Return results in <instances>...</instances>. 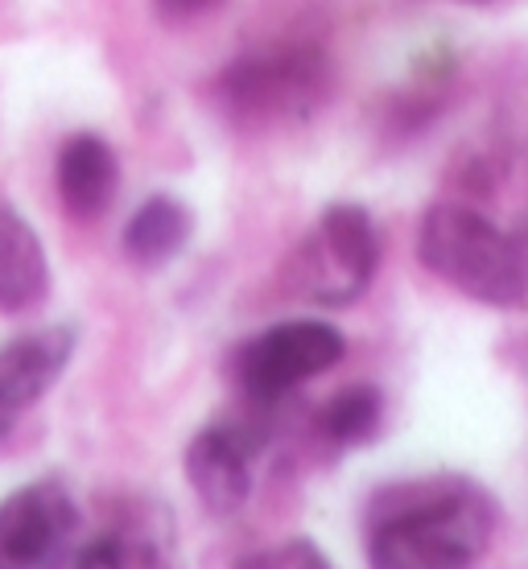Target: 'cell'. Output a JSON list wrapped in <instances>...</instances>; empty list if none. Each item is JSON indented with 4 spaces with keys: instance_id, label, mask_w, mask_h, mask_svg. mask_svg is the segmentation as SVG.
<instances>
[{
    "instance_id": "obj_1",
    "label": "cell",
    "mask_w": 528,
    "mask_h": 569,
    "mask_svg": "<svg viewBox=\"0 0 528 569\" xmlns=\"http://www.w3.org/2000/svg\"><path fill=\"white\" fill-rule=\"evenodd\" d=\"M496 499L475 479L429 475L376 491L368 503V561L380 569H458L496 541Z\"/></svg>"
},
{
    "instance_id": "obj_2",
    "label": "cell",
    "mask_w": 528,
    "mask_h": 569,
    "mask_svg": "<svg viewBox=\"0 0 528 569\" xmlns=\"http://www.w3.org/2000/svg\"><path fill=\"white\" fill-rule=\"evenodd\" d=\"M417 257L438 281L479 306L520 310L528 301L525 240L479 207L434 202L417 231Z\"/></svg>"
},
{
    "instance_id": "obj_3",
    "label": "cell",
    "mask_w": 528,
    "mask_h": 569,
    "mask_svg": "<svg viewBox=\"0 0 528 569\" xmlns=\"http://www.w3.org/2000/svg\"><path fill=\"white\" fill-rule=\"evenodd\" d=\"M330 87V62L315 46H272L236 58L219 74L215 96L236 120L272 124L315 112Z\"/></svg>"
},
{
    "instance_id": "obj_4",
    "label": "cell",
    "mask_w": 528,
    "mask_h": 569,
    "mask_svg": "<svg viewBox=\"0 0 528 569\" xmlns=\"http://www.w3.org/2000/svg\"><path fill=\"white\" fill-rule=\"evenodd\" d=\"M380 236L359 202H330L301 240L293 284L318 306H351L376 277Z\"/></svg>"
},
{
    "instance_id": "obj_5",
    "label": "cell",
    "mask_w": 528,
    "mask_h": 569,
    "mask_svg": "<svg viewBox=\"0 0 528 569\" xmlns=\"http://www.w3.org/2000/svg\"><path fill=\"white\" fill-rule=\"evenodd\" d=\"M343 351V335L330 322L298 318L240 342L231 356V380L248 400H281L286 392L335 368Z\"/></svg>"
},
{
    "instance_id": "obj_6",
    "label": "cell",
    "mask_w": 528,
    "mask_h": 569,
    "mask_svg": "<svg viewBox=\"0 0 528 569\" xmlns=\"http://www.w3.org/2000/svg\"><path fill=\"white\" fill-rule=\"evenodd\" d=\"M79 537V508L71 491L54 479L17 487L9 499H0V566H54L74 553Z\"/></svg>"
},
{
    "instance_id": "obj_7",
    "label": "cell",
    "mask_w": 528,
    "mask_h": 569,
    "mask_svg": "<svg viewBox=\"0 0 528 569\" xmlns=\"http://www.w3.org/2000/svg\"><path fill=\"white\" fill-rule=\"evenodd\" d=\"M260 438L240 426H207L186 446V479L215 516L240 512L252 496V458Z\"/></svg>"
},
{
    "instance_id": "obj_8",
    "label": "cell",
    "mask_w": 528,
    "mask_h": 569,
    "mask_svg": "<svg viewBox=\"0 0 528 569\" xmlns=\"http://www.w3.org/2000/svg\"><path fill=\"white\" fill-rule=\"evenodd\" d=\"M74 356V330L71 327H46L33 335H17L13 342L0 347V438L17 426V417L29 405L58 385Z\"/></svg>"
},
{
    "instance_id": "obj_9",
    "label": "cell",
    "mask_w": 528,
    "mask_h": 569,
    "mask_svg": "<svg viewBox=\"0 0 528 569\" xmlns=\"http://www.w3.org/2000/svg\"><path fill=\"white\" fill-rule=\"evenodd\" d=\"M58 199L74 219H96L112 207L120 190V161L112 144L96 132H74L58 153Z\"/></svg>"
},
{
    "instance_id": "obj_10",
    "label": "cell",
    "mask_w": 528,
    "mask_h": 569,
    "mask_svg": "<svg viewBox=\"0 0 528 569\" xmlns=\"http://www.w3.org/2000/svg\"><path fill=\"white\" fill-rule=\"evenodd\" d=\"M50 293V260L38 231L0 199V310L26 313Z\"/></svg>"
},
{
    "instance_id": "obj_11",
    "label": "cell",
    "mask_w": 528,
    "mask_h": 569,
    "mask_svg": "<svg viewBox=\"0 0 528 569\" xmlns=\"http://www.w3.org/2000/svg\"><path fill=\"white\" fill-rule=\"evenodd\" d=\"M190 228H195V219L182 202L170 199V194H153L124 228V257L141 269H158V264L182 252L186 240H190Z\"/></svg>"
},
{
    "instance_id": "obj_12",
    "label": "cell",
    "mask_w": 528,
    "mask_h": 569,
    "mask_svg": "<svg viewBox=\"0 0 528 569\" xmlns=\"http://www.w3.org/2000/svg\"><path fill=\"white\" fill-rule=\"evenodd\" d=\"M380 421H385V397L371 385H351L318 409L315 429L318 438L330 441L335 450H351V446H363L380 433Z\"/></svg>"
},
{
    "instance_id": "obj_13",
    "label": "cell",
    "mask_w": 528,
    "mask_h": 569,
    "mask_svg": "<svg viewBox=\"0 0 528 569\" xmlns=\"http://www.w3.org/2000/svg\"><path fill=\"white\" fill-rule=\"evenodd\" d=\"M240 566H327V557L310 541H289L281 549H260V553L243 557Z\"/></svg>"
},
{
    "instance_id": "obj_14",
    "label": "cell",
    "mask_w": 528,
    "mask_h": 569,
    "mask_svg": "<svg viewBox=\"0 0 528 569\" xmlns=\"http://www.w3.org/2000/svg\"><path fill=\"white\" fill-rule=\"evenodd\" d=\"M223 0H158L161 17H170V21H186V17H199V13H211L219 9Z\"/></svg>"
}]
</instances>
